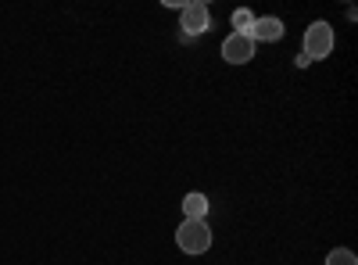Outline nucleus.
I'll return each instance as SVG.
<instances>
[{"label": "nucleus", "instance_id": "20e7f679", "mask_svg": "<svg viewBox=\"0 0 358 265\" xmlns=\"http://www.w3.org/2000/svg\"><path fill=\"white\" fill-rule=\"evenodd\" d=\"M208 22H212V15H208V4H201V0H194V4H183V29L190 36H201Z\"/></svg>", "mask_w": 358, "mask_h": 265}, {"label": "nucleus", "instance_id": "423d86ee", "mask_svg": "<svg viewBox=\"0 0 358 265\" xmlns=\"http://www.w3.org/2000/svg\"><path fill=\"white\" fill-rule=\"evenodd\" d=\"M183 212H187V219H204L208 215V197L204 194H187L183 197Z\"/></svg>", "mask_w": 358, "mask_h": 265}, {"label": "nucleus", "instance_id": "f257e3e1", "mask_svg": "<svg viewBox=\"0 0 358 265\" xmlns=\"http://www.w3.org/2000/svg\"><path fill=\"white\" fill-rule=\"evenodd\" d=\"M176 244L187 255H204L212 248V229H208L204 219H183V226L176 229Z\"/></svg>", "mask_w": 358, "mask_h": 265}, {"label": "nucleus", "instance_id": "7ed1b4c3", "mask_svg": "<svg viewBox=\"0 0 358 265\" xmlns=\"http://www.w3.org/2000/svg\"><path fill=\"white\" fill-rule=\"evenodd\" d=\"M222 57L229 65H248L251 57H255V40L248 36V33H233V36H226V43H222Z\"/></svg>", "mask_w": 358, "mask_h": 265}, {"label": "nucleus", "instance_id": "39448f33", "mask_svg": "<svg viewBox=\"0 0 358 265\" xmlns=\"http://www.w3.org/2000/svg\"><path fill=\"white\" fill-rule=\"evenodd\" d=\"M248 36H251L255 43H258V40H262V43H273V40L283 36V22H280V18H255L251 29H248Z\"/></svg>", "mask_w": 358, "mask_h": 265}, {"label": "nucleus", "instance_id": "6e6552de", "mask_svg": "<svg viewBox=\"0 0 358 265\" xmlns=\"http://www.w3.org/2000/svg\"><path fill=\"white\" fill-rule=\"evenodd\" d=\"M251 22H255V18H251V11H244V8H241V11H233V25H236V33H248Z\"/></svg>", "mask_w": 358, "mask_h": 265}, {"label": "nucleus", "instance_id": "0eeeda50", "mask_svg": "<svg viewBox=\"0 0 358 265\" xmlns=\"http://www.w3.org/2000/svg\"><path fill=\"white\" fill-rule=\"evenodd\" d=\"M326 265H358V258H355V251H348V248H337V251H330Z\"/></svg>", "mask_w": 358, "mask_h": 265}, {"label": "nucleus", "instance_id": "f03ea898", "mask_svg": "<svg viewBox=\"0 0 358 265\" xmlns=\"http://www.w3.org/2000/svg\"><path fill=\"white\" fill-rule=\"evenodd\" d=\"M334 50V29L330 22H312L305 33V62H322Z\"/></svg>", "mask_w": 358, "mask_h": 265}]
</instances>
